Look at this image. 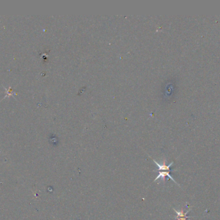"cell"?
<instances>
[{"mask_svg": "<svg viewBox=\"0 0 220 220\" xmlns=\"http://www.w3.org/2000/svg\"><path fill=\"white\" fill-rule=\"evenodd\" d=\"M153 162L154 163V164H155L156 166H157L158 168V170H154V172H156V171H158V175L156 177V178L154 179V182H156V181H157L158 179H162V180H163V182H165V177H168L169 179H171L172 181H173L174 182H175L176 185H179L177 183V182L175 180V179H174V178L171 176V174H170V172H171V170L170 169V168H171V167L173 165V162H171V163L169 165H166V161H165V160H164L163 163H162L161 164L158 163L157 161L154 160H153Z\"/></svg>", "mask_w": 220, "mask_h": 220, "instance_id": "obj_1", "label": "cell"}, {"mask_svg": "<svg viewBox=\"0 0 220 220\" xmlns=\"http://www.w3.org/2000/svg\"><path fill=\"white\" fill-rule=\"evenodd\" d=\"M174 211H175L176 213V220H189L187 219L189 217L187 216V214H188V212L190 211V209H189V211H187L186 212H184V211L182 208L181 210V211H177L175 208H173Z\"/></svg>", "mask_w": 220, "mask_h": 220, "instance_id": "obj_2", "label": "cell"}]
</instances>
